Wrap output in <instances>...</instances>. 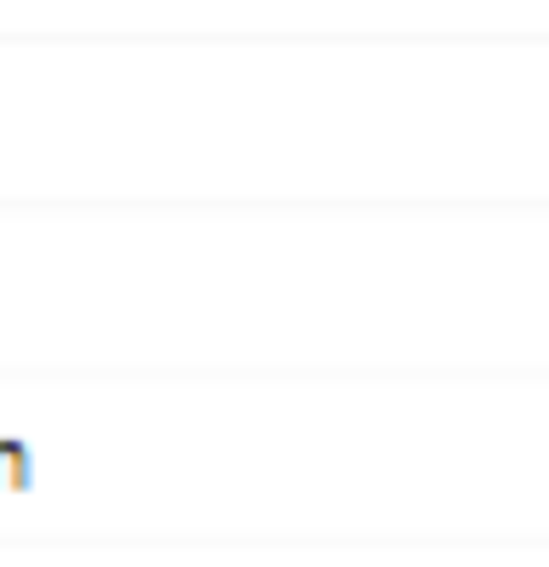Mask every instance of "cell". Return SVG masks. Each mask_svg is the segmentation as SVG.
Segmentation results:
<instances>
[{
  "label": "cell",
  "instance_id": "1",
  "mask_svg": "<svg viewBox=\"0 0 549 567\" xmlns=\"http://www.w3.org/2000/svg\"><path fill=\"white\" fill-rule=\"evenodd\" d=\"M34 482V471H29V447L23 442H12V436H0V493H23Z\"/></svg>",
  "mask_w": 549,
  "mask_h": 567
}]
</instances>
